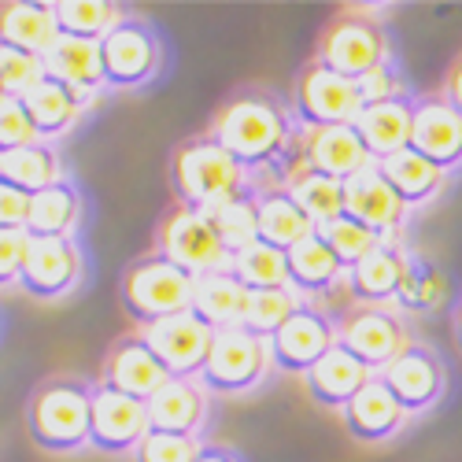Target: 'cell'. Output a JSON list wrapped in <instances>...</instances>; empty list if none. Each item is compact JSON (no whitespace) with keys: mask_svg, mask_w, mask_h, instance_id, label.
I'll list each match as a JSON object with an SVG mask.
<instances>
[{"mask_svg":"<svg viewBox=\"0 0 462 462\" xmlns=\"http://www.w3.org/2000/svg\"><path fill=\"white\" fill-rule=\"evenodd\" d=\"M204 134L218 141L255 185H285L300 167V123L292 107L266 86H241L229 93Z\"/></svg>","mask_w":462,"mask_h":462,"instance_id":"cell-1","label":"cell"},{"mask_svg":"<svg viewBox=\"0 0 462 462\" xmlns=\"http://www.w3.org/2000/svg\"><path fill=\"white\" fill-rule=\"evenodd\" d=\"M93 381L79 374L45 377L26 400V433L49 455H79L89 448Z\"/></svg>","mask_w":462,"mask_h":462,"instance_id":"cell-2","label":"cell"},{"mask_svg":"<svg viewBox=\"0 0 462 462\" xmlns=\"http://www.w3.org/2000/svg\"><path fill=\"white\" fill-rule=\"evenodd\" d=\"M252 185L248 171L229 156V152L211 141L208 134L185 137L174 156H171V192L174 204H192V208H218L222 200L237 197Z\"/></svg>","mask_w":462,"mask_h":462,"instance_id":"cell-3","label":"cell"},{"mask_svg":"<svg viewBox=\"0 0 462 462\" xmlns=\"http://www.w3.org/2000/svg\"><path fill=\"white\" fill-rule=\"evenodd\" d=\"M192 292H197V278L160 252H144L137 255L119 282V303L130 322L148 326L160 319H174L192 311Z\"/></svg>","mask_w":462,"mask_h":462,"instance_id":"cell-4","label":"cell"},{"mask_svg":"<svg viewBox=\"0 0 462 462\" xmlns=\"http://www.w3.org/2000/svg\"><path fill=\"white\" fill-rule=\"evenodd\" d=\"M377 8H340L319 37V52L315 60L344 79L359 82L363 74H370L374 67H381L384 60H393V37L389 26L381 19H374Z\"/></svg>","mask_w":462,"mask_h":462,"instance_id":"cell-5","label":"cell"},{"mask_svg":"<svg viewBox=\"0 0 462 462\" xmlns=\"http://www.w3.org/2000/svg\"><path fill=\"white\" fill-rule=\"evenodd\" d=\"M100 63H104V89H144L160 79L167 63L163 33L144 15H126L100 42Z\"/></svg>","mask_w":462,"mask_h":462,"instance_id":"cell-6","label":"cell"},{"mask_svg":"<svg viewBox=\"0 0 462 462\" xmlns=\"http://www.w3.org/2000/svg\"><path fill=\"white\" fill-rule=\"evenodd\" d=\"M152 252H160L192 278H204L211 271H226L229 266V252L215 234L211 215L192 204H171L160 215L156 229H152Z\"/></svg>","mask_w":462,"mask_h":462,"instance_id":"cell-7","label":"cell"},{"mask_svg":"<svg viewBox=\"0 0 462 462\" xmlns=\"http://www.w3.org/2000/svg\"><path fill=\"white\" fill-rule=\"evenodd\" d=\"M266 370H271L266 340L248 333L245 326H226V329H215L211 337V352L200 370V384L204 393H215V396H245L259 389Z\"/></svg>","mask_w":462,"mask_h":462,"instance_id":"cell-8","label":"cell"},{"mask_svg":"<svg viewBox=\"0 0 462 462\" xmlns=\"http://www.w3.org/2000/svg\"><path fill=\"white\" fill-rule=\"evenodd\" d=\"M292 115L300 130H322V126H348L363 111L359 86L344 74L322 67L319 60L303 63L292 82Z\"/></svg>","mask_w":462,"mask_h":462,"instance_id":"cell-9","label":"cell"},{"mask_svg":"<svg viewBox=\"0 0 462 462\" xmlns=\"http://www.w3.org/2000/svg\"><path fill=\"white\" fill-rule=\"evenodd\" d=\"M86 278V259L79 237H30L19 289L33 300H67Z\"/></svg>","mask_w":462,"mask_h":462,"instance_id":"cell-10","label":"cell"},{"mask_svg":"<svg viewBox=\"0 0 462 462\" xmlns=\"http://www.w3.org/2000/svg\"><path fill=\"white\" fill-rule=\"evenodd\" d=\"M407 326L393 307H366L356 303L337 322V344L348 348L363 366L381 374L403 348H407Z\"/></svg>","mask_w":462,"mask_h":462,"instance_id":"cell-11","label":"cell"},{"mask_svg":"<svg viewBox=\"0 0 462 462\" xmlns=\"http://www.w3.org/2000/svg\"><path fill=\"white\" fill-rule=\"evenodd\" d=\"M377 377L389 384V393L403 403L407 414L433 411L448 393V366L430 344H421V340H407V348Z\"/></svg>","mask_w":462,"mask_h":462,"instance_id":"cell-12","label":"cell"},{"mask_svg":"<svg viewBox=\"0 0 462 462\" xmlns=\"http://www.w3.org/2000/svg\"><path fill=\"white\" fill-rule=\"evenodd\" d=\"M333 344H337V322L326 311H319V307L300 303L292 319L266 340V348H271V366L278 374L303 377Z\"/></svg>","mask_w":462,"mask_h":462,"instance_id":"cell-13","label":"cell"},{"mask_svg":"<svg viewBox=\"0 0 462 462\" xmlns=\"http://www.w3.org/2000/svg\"><path fill=\"white\" fill-rule=\"evenodd\" d=\"M137 333L148 340V348L156 352V359L163 363V370L171 377L200 381V370H204L208 352H211V337H215V329L204 319L185 311V315H174V319L148 322Z\"/></svg>","mask_w":462,"mask_h":462,"instance_id":"cell-14","label":"cell"},{"mask_svg":"<svg viewBox=\"0 0 462 462\" xmlns=\"http://www.w3.org/2000/svg\"><path fill=\"white\" fill-rule=\"evenodd\" d=\"M148 433V407L104 381H93L89 448L104 455H130Z\"/></svg>","mask_w":462,"mask_h":462,"instance_id":"cell-15","label":"cell"},{"mask_svg":"<svg viewBox=\"0 0 462 462\" xmlns=\"http://www.w3.org/2000/svg\"><path fill=\"white\" fill-rule=\"evenodd\" d=\"M411 148L444 174L462 171V115L440 93L414 97Z\"/></svg>","mask_w":462,"mask_h":462,"instance_id":"cell-16","label":"cell"},{"mask_svg":"<svg viewBox=\"0 0 462 462\" xmlns=\"http://www.w3.org/2000/svg\"><path fill=\"white\" fill-rule=\"evenodd\" d=\"M344 215L366 226L381 241H400L411 211L393 192V185L381 178V171L370 163L344 181Z\"/></svg>","mask_w":462,"mask_h":462,"instance_id":"cell-17","label":"cell"},{"mask_svg":"<svg viewBox=\"0 0 462 462\" xmlns=\"http://www.w3.org/2000/svg\"><path fill=\"white\" fill-rule=\"evenodd\" d=\"M100 381L134 396V400H141V403H148L171 381V374L163 370L156 352L148 348V340L134 329V333H123V337L111 340L104 366H100Z\"/></svg>","mask_w":462,"mask_h":462,"instance_id":"cell-18","label":"cell"},{"mask_svg":"<svg viewBox=\"0 0 462 462\" xmlns=\"http://www.w3.org/2000/svg\"><path fill=\"white\" fill-rule=\"evenodd\" d=\"M370 152L356 126H322V130H300V167L329 174L337 181H348L363 167H370Z\"/></svg>","mask_w":462,"mask_h":462,"instance_id":"cell-19","label":"cell"},{"mask_svg":"<svg viewBox=\"0 0 462 462\" xmlns=\"http://www.w3.org/2000/svg\"><path fill=\"white\" fill-rule=\"evenodd\" d=\"M144 407H148V430L197 437V440L204 437L208 418H211V403H208L204 384L189 381V377H171Z\"/></svg>","mask_w":462,"mask_h":462,"instance_id":"cell-20","label":"cell"},{"mask_svg":"<svg viewBox=\"0 0 462 462\" xmlns=\"http://www.w3.org/2000/svg\"><path fill=\"white\" fill-rule=\"evenodd\" d=\"M344 418V426H348V433L363 444H384V440H393L403 426H407V411L403 403L389 393V384H384L377 374L363 384V389L356 393V400L340 411Z\"/></svg>","mask_w":462,"mask_h":462,"instance_id":"cell-21","label":"cell"},{"mask_svg":"<svg viewBox=\"0 0 462 462\" xmlns=\"http://www.w3.org/2000/svg\"><path fill=\"white\" fill-rule=\"evenodd\" d=\"M374 377L370 366H363L348 348H340V344H333V348L303 374V389L307 396H311L319 407L326 411H344L356 393L363 389V384Z\"/></svg>","mask_w":462,"mask_h":462,"instance_id":"cell-22","label":"cell"},{"mask_svg":"<svg viewBox=\"0 0 462 462\" xmlns=\"http://www.w3.org/2000/svg\"><path fill=\"white\" fill-rule=\"evenodd\" d=\"M19 100H23L30 123H33V130H37V141H49V144H56L60 137H67L74 126H79V119L86 115V107L93 104L89 97L67 89L63 82L49 79V74H45V79L37 82L33 89H26Z\"/></svg>","mask_w":462,"mask_h":462,"instance_id":"cell-23","label":"cell"},{"mask_svg":"<svg viewBox=\"0 0 462 462\" xmlns=\"http://www.w3.org/2000/svg\"><path fill=\"white\" fill-rule=\"evenodd\" d=\"M60 37L63 33L56 23L52 0H5L0 5V45H12L45 60Z\"/></svg>","mask_w":462,"mask_h":462,"instance_id":"cell-24","label":"cell"},{"mask_svg":"<svg viewBox=\"0 0 462 462\" xmlns=\"http://www.w3.org/2000/svg\"><path fill=\"white\" fill-rule=\"evenodd\" d=\"M407 255L411 252L403 248V241H381L366 259H359L348 271V289H352L356 303H366V307L396 303Z\"/></svg>","mask_w":462,"mask_h":462,"instance_id":"cell-25","label":"cell"},{"mask_svg":"<svg viewBox=\"0 0 462 462\" xmlns=\"http://www.w3.org/2000/svg\"><path fill=\"white\" fill-rule=\"evenodd\" d=\"M414 97H400V100H381V104H366L356 115V134L363 137L370 160H384L393 152L411 144V123H414Z\"/></svg>","mask_w":462,"mask_h":462,"instance_id":"cell-26","label":"cell"},{"mask_svg":"<svg viewBox=\"0 0 462 462\" xmlns=\"http://www.w3.org/2000/svg\"><path fill=\"white\" fill-rule=\"evenodd\" d=\"M374 167L381 171L384 181L393 185L396 197L407 204V211H411V208H426V204H433L440 192H444V185H448V174H444L440 167H433L426 156H418L411 144L400 148V152H393V156L377 160Z\"/></svg>","mask_w":462,"mask_h":462,"instance_id":"cell-27","label":"cell"},{"mask_svg":"<svg viewBox=\"0 0 462 462\" xmlns=\"http://www.w3.org/2000/svg\"><path fill=\"white\" fill-rule=\"evenodd\" d=\"M255 204H259V241L263 245L289 252L315 234V222L296 208V200L282 185H255Z\"/></svg>","mask_w":462,"mask_h":462,"instance_id":"cell-28","label":"cell"},{"mask_svg":"<svg viewBox=\"0 0 462 462\" xmlns=\"http://www.w3.org/2000/svg\"><path fill=\"white\" fill-rule=\"evenodd\" d=\"M82 226V192L74 181H56L30 197L26 234L30 237H74Z\"/></svg>","mask_w":462,"mask_h":462,"instance_id":"cell-29","label":"cell"},{"mask_svg":"<svg viewBox=\"0 0 462 462\" xmlns=\"http://www.w3.org/2000/svg\"><path fill=\"white\" fill-rule=\"evenodd\" d=\"M45 74L56 82H63L67 89L82 93V97H97L104 89V63H100V45L93 42H79V37H60L52 45V52L45 56Z\"/></svg>","mask_w":462,"mask_h":462,"instance_id":"cell-30","label":"cell"},{"mask_svg":"<svg viewBox=\"0 0 462 462\" xmlns=\"http://www.w3.org/2000/svg\"><path fill=\"white\" fill-rule=\"evenodd\" d=\"M285 259H289V285L300 296H326L340 282H348V271H344L340 259L329 252V245L319 234H311L296 248H289Z\"/></svg>","mask_w":462,"mask_h":462,"instance_id":"cell-31","label":"cell"},{"mask_svg":"<svg viewBox=\"0 0 462 462\" xmlns=\"http://www.w3.org/2000/svg\"><path fill=\"white\" fill-rule=\"evenodd\" d=\"M248 296L252 292L241 285V278L229 271V266H226V271H211V274L197 278V292H192V315L204 319L211 329L241 326Z\"/></svg>","mask_w":462,"mask_h":462,"instance_id":"cell-32","label":"cell"},{"mask_svg":"<svg viewBox=\"0 0 462 462\" xmlns=\"http://www.w3.org/2000/svg\"><path fill=\"white\" fill-rule=\"evenodd\" d=\"M0 181H8L12 189L26 192V197H37L42 189L63 181V160H60L56 144L33 141L26 148L5 152V156H0Z\"/></svg>","mask_w":462,"mask_h":462,"instance_id":"cell-33","label":"cell"},{"mask_svg":"<svg viewBox=\"0 0 462 462\" xmlns=\"http://www.w3.org/2000/svg\"><path fill=\"white\" fill-rule=\"evenodd\" d=\"M52 5H56L60 33L79 37V42H93V45H100L130 15V8L115 5V0H52Z\"/></svg>","mask_w":462,"mask_h":462,"instance_id":"cell-34","label":"cell"},{"mask_svg":"<svg viewBox=\"0 0 462 462\" xmlns=\"http://www.w3.org/2000/svg\"><path fill=\"white\" fill-rule=\"evenodd\" d=\"M282 189L296 200V208L315 222V229L344 215V181H337V178H329V174L296 167Z\"/></svg>","mask_w":462,"mask_h":462,"instance_id":"cell-35","label":"cell"},{"mask_svg":"<svg viewBox=\"0 0 462 462\" xmlns=\"http://www.w3.org/2000/svg\"><path fill=\"white\" fill-rule=\"evenodd\" d=\"M211 215V226L222 241V248L229 252V259L241 255L245 248H252L259 241V204H255V181L237 192V197L222 200L218 208L208 211Z\"/></svg>","mask_w":462,"mask_h":462,"instance_id":"cell-36","label":"cell"},{"mask_svg":"<svg viewBox=\"0 0 462 462\" xmlns=\"http://www.w3.org/2000/svg\"><path fill=\"white\" fill-rule=\"evenodd\" d=\"M448 300V278L444 271L426 259V255H407V266H403V282H400V292H396V307L407 315H433L440 311V303Z\"/></svg>","mask_w":462,"mask_h":462,"instance_id":"cell-37","label":"cell"},{"mask_svg":"<svg viewBox=\"0 0 462 462\" xmlns=\"http://www.w3.org/2000/svg\"><path fill=\"white\" fill-rule=\"evenodd\" d=\"M303 303V296L292 289V285H282V289H255L248 296V307H245V329L263 337V340H271L289 319L292 311Z\"/></svg>","mask_w":462,"mask_h":462,"instance_id":"cell-38","label":"cell"},{"mask_svg":"<svg viewBox=\"0 0 462 462\" xmlns=\"http://www.w3.org/2000/svg\"><path fill=\"white\" fill-rule=\"evenodd\" d=\"M229 271L241 278V285H245L248 292L289 285V259H285V252L263 245V241H255L252 248H245L241 255L229 259Z\"/></svg>","mask_w":462,"mask_h":462,"instance_id":"cell-39","label":"cell"},{"mask_svg":"<svg viewBox=\"0 0 462 462\" xmlns=\"http://www.w3.org/2000/svg\"><path fill=\"white\" fill-rule=\"evenodd\" d=\"M315 234L329 245V252L340 259L344 271H352V266H356L359 259H366V255L381 245V237H377V234H370L366 226H359V222H356V218H348V215H340V218H333V222L319 226Z\"/></svg>","mask_w":462,"mask_h":462,"instance_id":"cell-40","label":"cell"},{"mask_svg":"<svg viewBox=\"0 0 462 462\" xmlns=\"http://www.w3.org/2000/svg\"><path fill=\"white\" fill-rule=\"evenodd\" d=\"M42 79H45V60L42 56H30L23 49L0 45V89H5V97H23Z\"/></svg>","mask_w":462,"mask_h":462,"instance_id":"cell-41","label":"cell"},{"mask_svg":"<svg viewBox=\"0 0 462 462\" xmlns=\"http://www.w3.org/2000/svg\"><path fill=\"white\" fill-rule=\"evenodd\" d=\"M204 440L197 437H178V433H160L148 430L144 440L134 451V462H197Z\"/></svg>","mask_w":462,"mask_h":462,"instance_id":"cell-42","label":"cell"},{"mask_svg":"<svg viewBox=\"0 0 462 462\" xmlns=\"http://www.w3.org/2000/svg\"><path fill=\"white\" fill-rule=\"evenodd\" d=\"M359 86V97H363V107L366 104H381V100H400V97H411V82L400 67V60H384L381 67H374L370 74L356 82Z\"/></svg>","mask_w":462,"mask_h":462,"instance_id":"cell-43","label":"cell"},{"mask_svg":"<svg viewBox=\"0 0 462 462\" xmlns=\"http://www.w3.org/2000/svg\"><path fill=\"white\" fill-rule=\"evenodd\" d=\"M33 141H37V130L30 123L23 100L19 97L0 100V156H5V152H15V148H26Z\"/></svg>","mask_w":462,"mask_h":462,"instance_id":"cell-44","label":"cell"},{"mask_svg":"<svg viewBox=\"0 0 462 462\" xmlns=\"http://www.w3.org/2000/svg\"><path fill=\"white\" fill-rule=\"evenodd\" d=\"M30 234L26 229H0V289L19 285L23 259H26Z\"/></svg>","mask_w":462,"mask_h":462,"instance_id":"cell-45","label":"cell"},{"mask_svg":"<svg viewBox=\"0 0 462 462\" xmlns=\"http://www.w3.org/2000/svg\"><path fill=\"white\" fill-rule=\"evenodd\" d=\"M26 215H30V197L12 189L8 181H0V229H26Z\"/></svg>","mask_w":462,"mask_h":462,"instance_id":"cell-46","label":"cell"},{"mask_svg":"<svg viewBox=\"0 0 462 462\" xmlns=\"http://www.w3.org/2000/svg\"><path fill=\"white\" fill-rule=\"evenodd\" d=\"M440 97L462 115V56L451 63V70H448V79H444V86H440Z\"/></svg>","mask_w":462,"mask_h":462,"instance_id":"cell-47","label":"cell"},{"mask_svg":"<svg viewBox=\"0 0 462 462\" xmlns=\"http://www.w3.org/2000/svg\"><path fill=\"white\" fill-rule=\"evenodd\" d=\"M197 462H241V455L234 448H222V444H204Z\"/></svg>","mask_w":462,"mask_h":462,"instance_id":"cell-48","label":"cell"},{"mask_svg":"<svg viewBox=\"0 0 462 462\" xmlns=\"http://www.w3.org/2000/svg\"><path fill=\"white\" fill-rule=\"evenodd\" d=\"M451 333H455V348L462 352V296H458L455 311H451Z\"/></svg>","mask_w":462,"mask_h":462,"instance_id":"cell-49","label":"cell"},{"mask_svg":"<svg viewBox=\"0 0 462 462\" xmlns=\"http://www.w3.org/2000/svg\"><path fill=\"white\" fill-rule=\"evenodd\" d=\"M0 100H8V97H5V89H0Z\"/></svg>","mask_w":462,"mask_h":462,"instance_id":"cell-50","label":"cell"}]
</instances>
